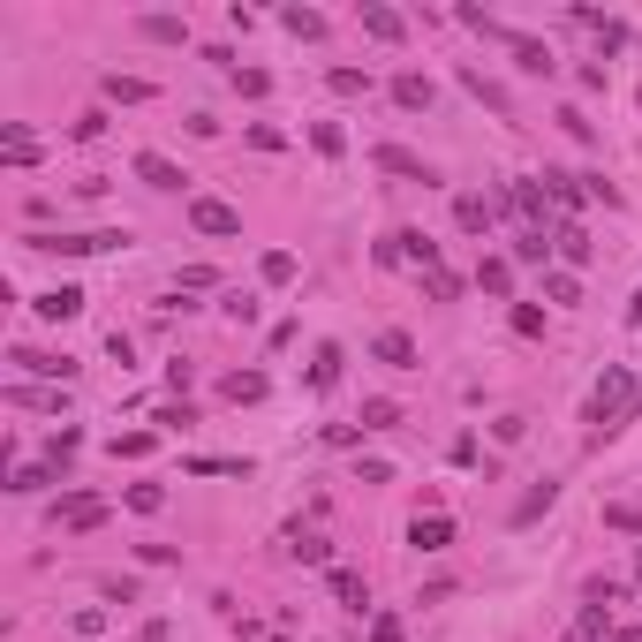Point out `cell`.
I'll return each instance as SVG.
<instances>
[{"label": "cell", "instance_id": "6da1fadb", "mask_svg": "<svg viewBox=\"0 0 642 642\" xmlns=\"http://www.w3.org/2000/svg\"><path fill=\"white\" fill-rule=\"evenodd\" d=\"M635 416H642V386H635V371H627V363H605V378H597L590 408H582L590 439H620Z\"/></svg>", "mask_w": 642, "mask_h": 642}, {"label": "cell", "instance_id": "7a4b0ae2", "mask_svg": "<svg viewBox=\"0 0 642 642\" xmlns=\"http://www.w3.org/2000/svg\"><path fill=\"white\" fill-rule=\"evenodd\" d=\"M121 242H129L121 227H99V235H38L31 227L23 250H38V257H99V250H121Z\"/></svg>", "mask_w": 642, "mask_h": 642}, {"label": "cell", "instance_id": "3957f363", "mask_svg": "<svg viewBox=\"0 0 642 642\" xmlns=\"http://www.w3.org/2000/svg\"><path fill=\"white\" fill-rule=\"evenodd\" d=\"M106 522V499H91V491H68V499H53V529H99Z\"/></svg>", "mask_w": 642, "mask_h": 642}, {"label": "cell", "instance_id": "277c9868", "mask_svg": "<svg viewBox=\"0 0 642 642\" xmlns=\"http://www.w3.org/2000/svg\"><path fill=\"white\" fill-rule=\"evenodd\" d=\"M371 167L401 174V182H423V189H439V167H431V159H416V152H401V144H378V152H371Z\"/></svg>", "mask_w": 642, "mask_h": 642}, {"label": "cell", "instance_id": "5b68a950", "mask_svg": "<svg viewBox=\"0 0 642 642\" xmlns=\"http://www.w3.org/2000/svg\"><path fill=\"white\" fill-rule=\"evenodd\" d=\"M136 182H144V189H159V197H182V189H189V174L174 167L167 152H136Z\"/></svg>", "mask_w": 642, "mask_h": 642}, {"label": "cell", "instance_id": "8992f818", "mask_svg": "<svg viewBox=\"0 0 642 642\" xmlns=\"http://www.w3.org/2000/svg\"><path fill=\"white\" fill-rule=\"evenodd\" d=\"M499 46L514 53V68H522V76H552V46H544V38H529V31H499Z\"/></svg>", "mask_w": 642, "mask_h": 642}, {"label": "cell", "instance_id": "52a82bcc", "mask_svg": "<svg viewBox=\"0 0 642 642\" xmlns=\"http://www.w3.org/2000/svg\"><path fill=\"white\" fill-rule=\"evenodd\" d=\"M189 227H197V235H242V212L220 204V197H189Z\"/></svg>", "mask_w": 642, "mask_h": 642}, {"label": "cell", "instance_id": "ba28073f", "mask_svg": "<svg viewBox=\"0 0 642 642\" xmlns=\"http://www.w3.org/2000/svg\"><path fill=\"white\" fill-rule=\"evenodd\" d=\"M371 363H386V371H416L423 355H416V340H408L401 325H386V333L371 340Z\"/></svg>", "mask_w": 642, "mask_h": 642}, {"label": "cell", "instance_id": "9c48e42d", "mask_svg": "<svg viewBox=\"0 0 642 642\" xmlns=\"http://www.w3.org/2000/svg\"><path fill=\"white\" fill-rule=\"evenodd\" d=\"M31 310H38L46 325H68V318H84V288H68V280H61V288L31 295Z\"/></svg>", "mask_w": 642, "mask_h": 642}, {"label": "cell", "instance_id": "30bf717a", "mask_svg": "<svg viewBox=\"0 0 642 642\" xmlns=\"http://www.w3.org/2000/svg\"><path fill=\"white\" fill-rule=\"evenodd\" d=\"M355 16H363V31H371V38H378V46H401V38H408V23H401V16H393L386 0H363V8H355Z\"/></svg>", "mask_w": 642, "mask_h": 642}, {"label": "cell", "instance_id": "8fae6325", "mask_svg": "<svg viewBox=\"0 0 642 642\" xmlns=\"http://www.w3.org/2000/svg\"><path fill=\"white\" fill-rule=\"evenodd\" d=\"M8 363L31 371V378H76V363H68V355H46V348H8Z\"/></svg>", "mask_w": 642, "mask_h": 642}, {"label": "cell", "instance_id": "7c38bea8", "mask_svg": "<svg viewBox=\"0 0 642 642\" xmlns=\"http://www.w3.org/2000/svg\"><path fill=\"white\" fill-rule=\"evenodd\" d=\"M0 152H8V167H38V159H46V152H38V136L23 129V121H0Z\"/></svg>", "mask_w": 642, "mask_h": 642}, {"label": "cell", "instance_id": "4fadbf2b", "mask_svg": "<svg viewBox=\"0 0 642 642\" xmlns=\"http://www.w3.org/2000/svg\"><path fill=\"white\" fill-rule=\"evenodd\" d=\"M325 590H333L348 612H363V605H371V582L355 575V567H325Z\"/></svg>", "mask_w": 642, "mask_h": 642}, {"label": "cell", "instance_id": "5bb4252c", "mask_svg": "<svg viewBox=\"0 0 642 642\" xmlns=\"http://www.w3.org/2000/svg\"><path fill=\"white\" fill-rule=\"evenodd\" d=\"M408 544H416V552H446V544H454V522H446V514H416V522H408Z\"/></svg>", "mask_w": 642, "mask_h": 642}, {"label": "cell", "instance_id": "9a60e30c", "mask_svg": "<svg viewBox=\"0 0 642 642\" xmlns=\"http://www.w3.org/2000/svg\"><path fill=\"white\" fill-rule=\"evenodd\" d=\"M491 220H499V204H491V197H454V227H461V235H491Z\"/></svg>", "mask_w": 642, "mask_h": 642}, {"label": "cell", "instance_id": "2e32d148", "mask_svg": "<svg viewBox=\"0 0 642 642\" xmlns=\"http://www.w3.org/2000/svg\"><path fill=\"white\" fill-rule=\"evenodd\" d=\"M552 242H559V257H567V265H590V250H597L582 220H559V227H552Z\"/></svg>", "mask_w": 642, "mask_h": 642}, {"label": "cell", "instance_id": "e0dca14e", "mask_svg": "<svg viewBox=\"0 0 642 642\" xmlns=\"http://www.w3.org/2000/svg\"><path fill=\"white\" fill-rule=\"evenodd\" d=\"M46 484H61V469H53V461H23V469L8 476V491H16V499H38Z\"/></svg>", "mask_w": 642, "mask_h": 642}, {"label": "cell", "instance_id": "ac0fdd59", "mask_svg": "<svg viewBox=\"0 0 642 642\" xmlns=\"http://www.w3.org/2000/svg\"><path fill=\"white\" fill-rule=\"evenodd\" d=\"M136 38H152V46H189V23L182 16H136Z\"/></svg>", "mask_w": 642, "mask_h": 642}, {"label": "cell", "instance_id": "d6986e66", "mask_svg": "<svg viewBox=\"0 0 642 642\" xmlns=\"http://www.w3.org/2000/svg\"><path fill=\"white\" fill-rule=\"evenodd\" d=\"M340 363H348V348H340V340H325V348H318V363H310V386H318V393H333V386H340Z\"/></svg>", "mask_w": 642, "mask_h": 642}, {"label": "cell", "instance_id": "ffe728a7", "mask_svg": "<svg viewBox=\"0 0 642 642\" xmlns=\"http://www.w3.org/2000/svg\"><path fill=\"white\" fill-rule=\"evenodd\" d=\"M552 499H559V484H552V476H544L537 491H522V507H514L507 522H514V529H529V522H537V514H552Z\"/></svg>", "mask_w": 642, "mask_h": 642}, {"label": "cell", "instance_id": "44dd1931", "mask_svg": "<svg viewBox=\"0 0 642 642\" xmlns=\"http://www.w3.org/2000/svg\"><path fill=\"white\" fill-rule=\"evenodd\" d=\"M393 106L423 114V106H431V76H393Z\"/></svg>", "mask_w": 642, "mask_h": 642}, {"label": "cell", "instance_id": "7402d4cb", "mask_svg": "<svg viewBox=\"0 0 642 642\" xmlns=\"http://www.w3.org/2000/svg\"><path fill=\"white\" fill-rule=\"evenodd\" d=\"M189 476H250V461H242V454H197Z\"/></svg>", "mask_w": 642, "mask_h": 642}, {"label": "cell", "instance_id": "603a6c76", "mask_svg": "<svg viewBox=\"0 0 642 642\" xmlns=\"http://www.w3.org/2000/svg\"><path fill=\"white\" fill-rule=\"evenodd\" d=\"M257 280H265V288H288V280H295V257L288 250H265V257H257Z\"/></svg>", "mask_w": 642, "mask_h": 642}, {"label": "cell", "instance_id": "cb8c5ba5", "mask_svg": "<svg viewBox=\"0 0 642 642\" xmlns=\"http://www.w3.org/2000/svg\"><path fill=\"white\" fill-rule=\"evenodd\" d=\"M476 288H484V295H507L514 288V265H507V257H484V265H476Z\"/></svg>", "mask_w": 642, "mask_h": 642}, {"label": "cell", "instance_id": "d4e9b609", "mask_svg": "<svg viewBox=\"0 0 642 642\" xmlns=\"http://www.w3.org/2000/svg\"><path fill=\"white\" fill-rule=\"evenodd\" d=\"M106 99H114V106H144L152 84H144V76H106Z\"/></svg>", "mask_w": 642, "mask_h": 642}, {"label": "cell", "instance_id": "484cf974", "mask_svg": "<svg viewBox=\"0 0 642 642\" xmlns=\"http://www.w3.org/2000/svg\"><path fill=\"white\" fill-rule=\"evenodd\" d=\"M514 257H522V265H544V257H552V235H544V227H522V235H514Z\"/></svg>", "mask_w": 642, "mask_h": 642}, {"label": "cell", "instance_id": "4316f807", "mask_svg": "<svg viewBox=\"0 0 642 642\" xmlns=\"http://www.w3.org/2000/svg\"><path fill=\"white\" fill-rule=\"evenodd\" d=\"M461 84H469V91H476V99H484V106H491V114H507V91L491 84L484 68H461Z\"/></svg>", "mask_w": 642, "mask_h": 642}, {"label": "cell", "instance_id": "83f0119b", "mask_svg": "<svg viewBox=\"0 0 642 642\" xmlns=\"http://www.w3.org/2000/svg\"><path fill=\"white\" fill-rule=\"evenodd\" d=\"M288 552H295V559H310V567H333V544H325V537H303V529L288 537Z\"/></svg>", "mask_w": 642, "mask_h": 642}, {"label": "cell", "instance_id": "f1b7e54d", "mask_svg": "<svg viewBox=\"0 0 642 642\" xmlns=\"http://www.w3.org/2000/svg\"><path fill=\"white\" fill-rule=\"evenodd\" d=\"M363 431H393V423H401V401H363Z\"/></svg>", "mask_w": 642, "mask_h": 642}, {"label": "cell", "instance_id": "f546056e", "mask_svg": "<svg viewBox=\"0 0 642 642\" xmlns=\"http://www.w3.org/2000/svg\"><path fill=\"white\" fill-rule=\"evenodd\" d=\"M325 84H333L340 99H371V76H363V68H333V76H325Z\"/></svg>", "mask_w": 642, "mask_h": 642}, {"label": "cell", "instance_id": "4dcf8cb0", "mask_svg": "<svg viewBox=\"0 0 642 642\" xmlns=\"http://www.w3.org/2000/svg\"><path fill=\"white\" fill-rule=\"evenodd\" d=\"M8 401H16V408H53V416H61V401H68V393H53V386H16Z\"/></svg>", "mask_w": 642, "mask_h": 642}, {"label": "cell", "instance_id": "1f68e13d", "mask_svg": "<svg viewBox=\"0 0 642 642\" xmlns=\"http://www.w3.org/2000/svg\"><path fill=\"white\" fill-rule=\"evenodd\" d=\"M310 144H318L325 159H340V152H348V136H340V121H310Z\"/></svg>", "mask_w": 642, "mask_h": 642}, {"label": "cell", "instance_id": "d6a6232c", "mask_svg": "<svg viewBox=\"0 0 642 642\" xmlns=\"http://www.w3.org/2000/svg\"><path fill=\"white\" fill-rule=\"evenodd\" d=\"M559 129L575 136V144H597V121H590V114H582V106H559Z\"/></svg>", "mask_w": 642, "mask_h": 642}, {"label": "cell", "instance_id": "836d02e7", "mask_svg": "<svg viewBox=\"0 0 642 642\" xmlns=\"http://www.w3.org/2000/svg\"><path fill=\"white\" fill-rule=\"evenodd\" d=\"M227 401H265V371H235L227 378Z\"/></svg>", "mask_w": 642, "mask_h": 642}, {"label": "cell", "instance_id": "e575fe53", "mask_svg": "<svg viewBox=\"0 0 642 642\" xmlns=\"http://www.w3.org/2000/svg\"><path fill=\"white\" fill-rule=\"evenodd\" d=\"M280 23H288L295 38H325V16H318V8H288V16H280Z\"/></svg>", "mask_w": 642, "mask_h": 642}, {"label": "cell", "instance_id": "d590c367", "mask_svg": "<svg viewBox=\"0 0 642 642\" xmlns=\"http://www.w3.org/2000/svg\"><path fill=\"white\" fill-rule=\"evenodd\" d=\"M544 295H552V303H582V280L575 272H544Z\"/></svg>", "mask_w": 642, "mask_h": 642}, {"label": "cell", "instance_id": "8d00e7d4", "mask_svg": "<svg viewBox=\"0 0 642 642\" xmlns=\"http://www.w3.org/2000/svg\"><path fill=\"white\" fill-rule=\"evenodd\" d=\"M423 295H431V303H454V295H461V280H454V272H423Z\"/></svg>", "mask_w": 642, "mask_h": 642}, {"label": "cell", "instance_id": "74e56055", "mask_svg": "<svg viewBox=\"0 0 642 642\" xmlns=\"http://www.w3.org/2000/svg\"><path fill=\"white\" fill-rule=\"evenodd\" d=\"M514 333H522V340H544V310H537V303H514Z\"/></svg>", "mask_w": 642, "mask_h": 642}, {"label": "cell", "instance_id": "f35d334b", "mask_svg": "<svg viewBox=\"0 0 642 642\" xmlns=\"http://www.w3.org/2000/svg\"><path fill=\"white\" fill-rule=\"evenodd\" d=\"M129 507L136 514H159V507H167V491H159V484H129Z\"/></svg>", "mask_w": 642, "mask_h": 642}, {"label": "cell", "instance_id": "ab89813d", "mask_svg": "<svg viewBox=\"0 0 642 642\" xmlns=\"http://www.w3.org/2000/svg\"><path fill=\"white\" fill-rule=\"evenodd\" d=\"M220 310H227V318H235V325H257V295H242V288H235V295H227V303H220Z\"/></svg>", "mask_w": 642, "mask_h": 642}, {"label": "cell", "instance_id": "60d3db41", "mask_svg": "<svg viewBox=\"0 0 642 642\" xmlns=\"http://www.w3.org/2000/svg\"><path fill=\"white\" fill-rule=\"evenodd\" d=\"M235 91H242V99H265V91H272L265 68H235Z\"/></svg>", "mask_w": 642, "mask_h": 642}, {"label": "cell", "instance_id": "b9f144b4", "mask_svg": "<svg viewBox=\"0 0 642 642\" xmlns=\"http://www.w3.org/2000/svg\"><path fill=\"white\" fill-rule=\"evenodd\" d=\"M114 454H121V461H144V454H152V431H129V439H114Z\"/></svg>", "mask_w": 642, "mask_h": 642}, {"label": "cell", "instance_id": "7bdbcfd3", "mask_svg": "<svg viewBox=\"0 0 642 642\" xmlns=\"http://www.w3.org/2000/svg\"><path fill=\"white\" fill-rule=\"evenodd\" d=\"M582 197H590V204H620V189H612L605 174H582Z\"/></svg>", "mask_w": 642, "mask_h": 642}, {"label": "cell", "instance_id": "ee69618b", "mask_svg": "<svg viewBox=\"0 0 642 642\" xmlns=\"http://www.w3.org/2000/svg\"><path fill=\"white\" fill-rule=\"evenodd\" d=\"M612 529H627V537H642V507H605Z\"/></svg>", "mask_w": 642, "mask_h": 642}, {"label": "cell", "instance_id": "f6af8a7d", "mask_svg": "<svg viewBox=\"0 0 642 642\" xmlns=\"http://www.w3.org/2000/svg\"><path fill=\"white\" fill-rule=\"evenodd\" d=\"M159 423H167V431H182V423H197V408H189V401H167V408H159Z\"/></svg>", "mask_w": 642, "mask_h": 642}, {"label": "cell", "instance_id": "bcb514c9", "mask_svg": "<svg viewBox=\"0 0 642 642\" xmlns=\"http://www.w3.org/2000/svg\"><path fill=\"white\" fill-rule=\"evenodd\" d=\"M371 642H401V620H393V612H378V620H371Z\"/></svg>", "mask_w": 642, "mask_h": 642}, {"label": "cell", "instance_id": "7dc6e473", "mask_svg": "<svg viewBox=\"0 0 642 642\" xmlns=\"http://www.w3.org/2000/svg\"><path fill=\"white\" fill-rule=\"evenodd\" d=\"M627 325H642V295H635V310H627Z\"/></svg>", "mask_w": 642, "mask_h": 642}, {"label": "cell", "instance_id": "c3c4849f", "mask_svg": "<svg viewBox=\"0 0 642 642\" xmlns=\"http://www.w3.org/2000/svg\"><path fill=\"white\" fill-rule=\"evenodd\" d=\"M635 575H642V559H635Z\"/></svg>", "mask_w": 642, "mask_h": 642}, {"label": "cell", "instance_id": "681fc988", "mask_svg": "<svg viewBox=\"0 0 642 642\" xmlns=\"http://www.w3.org/2000/svg\"><path fill=\"white\" fill-rule=\"evenodd\" d=\"M567 642H582V635H567Z\"/></svg>", "mask_w": 642, "mask_h": 642}]
</instances>
